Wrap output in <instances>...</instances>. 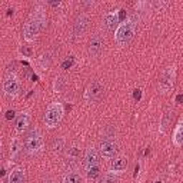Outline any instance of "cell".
Here are the masks:
<instances>
[{"label":"cell","instance_id":"1","mask_svg":"<svg viewBox=\"0 0 183 183\" xmlns=\"http://www.w3.org/2000/svg\"><path fill=\"white\" fill-rule=\"evenodd\" d=\"M42 146H43V139H42L40 132L37 129H32L30 132L26 135L25 139V148L27 150V153L35 155V153L40 152Z\"/></svg>","mask_w":183,"mask_h":183},{"label":"cell","instance_id":"2","mask_svg":"<svg viewBox=\"0 0 183 183\" xmlns=\"http://www.w3.org/2000/svg\"><path fill=\"white\" fill-rule=\"evenodd\" d=\"M136 32V23L135 22H125L116 33V42L119 45H126L133 39Z\"/></svg>","mask_w":183,"mask_h":183},{"label":"cell","instance_id":"3","mask_svg":"<svg viewBox=\"0 0 183 183\" xmlns=\"http://www.w3.org/2000/svg\"><path fill=\"white\" fill-rule=\"evenodd\" d=\"M63 117V109L59 103H53L47 107L45 113V122L49 127H55Z\"/></svg>","mask_w":183,"mask_h":183},{"label":"cell","instance_id":"4","mask_svg":"<svg viewBox=\"0 0 183 183\" xmlns=\"http://www.w3.org/2000/svg\"><path fill=\"white\" fill-rule=\"evenodd\" d=\"M43 25H45V17L40 16V17H35L33 20L27 22L25 26V36L27 40H33L36 36L39 35V32L43 29Z\"/></svg>","mask_w":183,"mask_h":183},{"label":"cell","instance_id":"5","mask_svg":"<svg viewBox=\"0 0 183 183\" xmlns=\"http://www.w3.org/2000/svg\"><path fill=\"white\" fill-rule=\"evenodd\" d=\"M173 79H175V72H173L172 67H169L162 73L160 76V80H159V87L163 93L169 92L173 87Z\"/></svg>","mask_w":183,"mask_h":183},{"label":"cell","instance_id":"6","mask_svg":"<svg viewBox=\"0 0 183 183\" xmlns=\"http://www.w3.org/2000/svg\"><path fill=\"white\" fill-rule=\"evenodd\" d=\"M103 90H105V89H103L102 83H99V82H93V83L89 85V87H87L86 99L89 100V102H96V100H99V99L102 97Z\"/></svg>","mask_w":183,"mask_h":183},{"label":"cell","instance_id":"7","mask_svg":"<svg viewBox=\"0 0 183 183\" xmlns=\"http://www.w3.org/2000/svg\"><path fill=\"white\" fill-rule=\"evenodd\" d=\"M105 47V39L100 35H93L89 42V53L92 56H99Z\"/></svg>","mask_w":183,"mask_h":183},{"label":"cell","instance_id":"8","mask_svg":"<svg viewBox=\"0 0 183 183\" xmlns=\"http://www.w3.org/2000/svg\"><path fill=\"white\" fill-rule=\"evenodd\" d=\"M100 153L105 158H113L117 153V143L112 139H106L100 143Z\"/></svg>","mask_w":183,"mask_h":183},{"label":"cell","instance_id":"9","mask_svg":"<svg viewBox=\"0 0 183 183\" xmlns=\"http://www.w3.org/2000/svg\"><path fill=\"white\" fill-rule=\"evenodd\" d=\"M87 27H89V19H87V16L79 15L76 17V20H75V25H73V33H75L76 37H79V36H82L87 30Z\"/></svg>","mask_w":183,"mask_h":183},{"label":"cell","instance_id":"10","mask_svg":"<svg viewBox=\"0 0 183 183\" xmlns=\"http://www.w3.org/2000/svg\"><path fill=\"white\" fill-rule=\"evenodd\" d=\"M3 87H5V92H6V95H7V96H16V95L19 93V89H20L19 82L16 80L15 76L7 77V79L5 80Z\"/></svg>","mask_w":183,"mask_h":183},{"label":"cell","instance_id":"11","mask_svg":"<svg viewBox=\"0 0 183 183\" xmlns=\"http://www.w3.org/2000/svg\"><path fill=\"white\" fill-rule=\"evenodd\" d=\"M119 15L117 13H113V12H110V13H107L106 16H105V19H103V26L106 27L109 32H112L116 29L117 23H119Z\"/></svg>","mask_w":183,"mask_h":183},{"label":"cell","instance_id":"12","mask_svg":"<svg viewBox=\"0 0 183 183\" xmlns=\"http://www.w3.org/2000/svg\"><path fill=\"white\" fill-rule=\"evenodd\" d=\"M85 165H86L87 169L99 165V155L95 149H87L86 155H85Z\"/></svg>","mask_w":183,"mask_h":183},{"label":"cell","instance_id":"13","mask_svg":"<svg viewBox=\"0 0 183 183\" xmlns=\"http://www.w3.org/2000/svg\"><path fill=\"white\" fill-rule=\"evenodd\" d=\"M10 183H26V172L23 169H16L9 176Z\"/></svg>","mask_w":183,"mask_h":183},{"label":"cell","instance_id":"14","mask_svg":"<svg viewBox=\"0 0 183 183\" xmlns=\"http://www.w3.org/2000/svg\"><path fill=\"white\" fill-rule=\"evenodd\" d=\"M29 122H30V117L27 116V115H22V116L17 117V120H16V130L17 132H23L26 127L29 126Z\"/></svg>","mask_w":183,"mask_h":183},{"label":"cell","instance_id":"15","mask_svg":"<svg viewBox=\"0 0 183 183\" xmlns=\"http://www.w3.org/2000/svg\"><path fill=\"white\" fill-rule=\"evenodd\" d=\"M112 168L115 169V170H117V172H120V170H125V169L127 168V160L125 158H117L115 159L112 162Z\"/></svg>","mask_w":183,"mask_h":183},{"label":"cell","instance_id":"16","mask_svg":"<svg viewBox=\"0 0 183 183\" xmlns=\"http://www.w3.org/2000/svg\"><path fill=\"white\" fill-rule=\"evenodd\" d=\"M175 143L178 146H183V122L179 123V126L175 130Z\"/></svg>","mask_w":183,"mask_h":183},{"label":"cell","instance_id":"17","mask_svg":"<svg viewBox=\"0 0 183 183\" xmlns=\"http://www.w3.org/2000/svg\"><path fill=\"white\" fill-rule=\"evenodd\" d=\"M63 183H82V176L76 172H70L65 176Z\"/></svg>","mask_w":183,"mask_h":183},{"label":"cell","instance_id":"18","mask_svg":"<svg viewBox=\"0 0 183 183\" xmlns=\"http://www.w3.org/2000/svg\"><path fill=\"white\" fill-rule=\"evenodd\" d=\"M52 149H53V152L60 153L62 150L65 149V139H62V137H56V139L52 142Z\"/></svg>","mask_w":183,"mask_h":183},{"label":"cell","instance_id":"19","mask_svg":"<svg viewBox=\"0 0 183 183\" xmlns=\"http://www.w3.org/2000/svg\"><path fill=\"white\" fill-rule=\"evenodd\" d=\"M20 142L19 140H13L10 145V156L12 159H17V156L20 155Z\"/></svg>","mask_w":183,"mask_h":183},{"label":"cell","instance_id":"20","mask_svg":"<svg viewBox=\"0 0 183 183\" xmlns=\"http://www.w3.org/2000/svg\"><path fill=\"white\" fill-rule=\"evenodd\" d=\"M172 117H173V112H166L163 115V119H162V132H165L166 129L169 127L170 122H172Z\"/></svg>","mask_w":183,"mask_h":183},{"label":"cell","instance_id":"21","mask_svg":"<svg viewBox=\"0 0 183 183\" xmlns=\"http://www.w3.org/2000/svg\"><path fill=\"white\" fill-rule=\"evenodd\" d=\"M87 176L90 179H96L100 176V168H99V165L97 166H92V168L87 169Z\"/></svg>","mask_w":183,"mask_h":183},{"label":"cell","instance_id":"22","mask_svg":"<svg viewBox=\"0 0 183 183\" xmlns=\"http://www.w3.org/2000/svg\"><path fill=\"white\" fill-rule=\"evenodd\" d=\"M102 183H117V176L115 175V173H112V172L106 173V175L103 176V179H102Z\"/></svg>","mask_w":183,"mask_h":183},{"label":"cell","instance_id":"23","mask_svg":"<svg viewBox=\"0 0 183 183\" xmlns=\"http://www.w3.org/2000/svg\"><path fill=\"white\" fill-rule=\"evenodd\" d=\"M73 63H75V57H70V59H67V60H65L62 63V67L63 69H70L73 66Z\"/></svg>","mask_w":183,"mask_h":183},{"label":"cell","instance_id":"24","mask_svg":"<svg viewBox=\"0 0 183 183\" xmlns=\"http://www.w3.org/2000/svg\"><path fill=\"white\" fill-rule=\"evenodd\" d=\"M22 53H23L25 56L30 57V56H32V49H29V47H26V46H23V47H22Z\"/></svg>","mask_w":183,"mask_h":183},{"label":"cell","instance_id":"25","mask_svg":"<svg viewBox=\"0 0 183 183\" xmlns=\"http://www.w3.org/2000/svg\"><path fill=\"white\" fill-rule=\"evenodd\" d=\"M133 97H135V100H140L142 99V90H135V93H133Z\"/></svg>","mask_w":183,"mask_h":183},{"label":"cell","instance_id":"26","mask_svg":"<svg viewBox=\"0 0 183 183\" xmlns=\"http://www.w3.org/2000/svg\"><path fill=\"white\" fill-rule=\"evenodd\" d=\"M69 155H70V156H79V155H80V152H79V149L72 148L70 150H69Z\"/></svg>","mask_w":183,"mask_h":183},{"label":"cell","instance_id":"27","mask_svg":"<svg viewBox=\"0 0 183 183\" xmlns=\"http://www.w3.org/2000/svg\"><path fill=\"white\" fill-rule=\"evenodd\" d=\"M13 117H15V110H7L6 112V119L7 120H12Z\"/></svg>","mask_w":183,"mask_h":183},{"label":"cell","instance_id":"28","mask_svg":"<svg viewBox=\"0 0 183 183\" xmlns=\"http://www.w3.org/2000/svg\"><path fill=\"white\" fill-rule=\"evenodd\" d=\"M125 17H126V12H125V10H120V13H119V19H120V20H123Z\"/></svg>","mask_w":183,"mask_h":183},{"label":"cell","instance_id":"29","mask_svg":"<svg viewBox=\"0 0 183 183\" xmlns=\"http://www.w3.org/2000/svg\"><path fill=\"white\" fill-rule=\"evenodd\" d=\"M176 102L183 103V95H178V96H176Z\"/></svg>","mask_w":183,"mask_h":183},{"label":"cell","instance_id":"30","mask_svg":"<svg viewBox=\"0 0 183 183\" xmlns=\"http://www.w3.org/2000/svg\"><path fill=\"white\" fill-rule=\"evenodd\" d=\"M50 5L53 7H57V6H60V2H50Z\"/></svg>","mask_w":183,"mask_h":183},{"label":"cell","instance_id":"31","mask_svg":"<svg viewBox=\"0 0 183 183\" xmlns=\"http://www.w3.org/2000/svg\"><path fill=\"white\" fill-rule=\"evenodd\" d=\"M10 15H13V9H9L7 10V16H10Z\"/></svg>","mask_w":183,"mask_h":183},{"label":"cell","instance_id":"32","mask_svg":"<svg viewBox=\"0 0 183 183\" xmlns=\"http://www.w3.org/2000/svg\"><path fill=\"white\" fill-rule=\"evenodd\" d=\"M45 183H56V182H55V180H46Z\"/></svg>","mask_w":183,"mask_h":183},{"label":"cell","instance_id":"33","mask_svg":"<svg viewBox=\"0 0 183 183\" xmlns=\"http://www.w3.org/2000/svg\"><path fill=\"white\" fill-rule=\"evenodd\" d=\"M155 183H162V182H159V180H158V182H155Z\"/></svg>","mask_w":183,"mask_h":183}]
</instances>
